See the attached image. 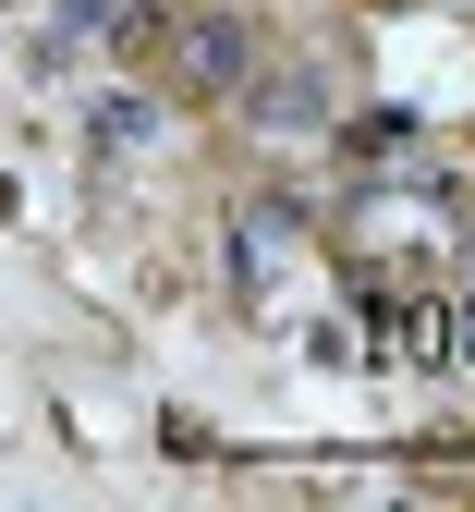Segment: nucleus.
<instances>
[{
    "mask_svg": "<svg viewBox=\"0 0 475 512\" xmlns=\"http://www.w3.org/2000/svg\"><path fill=\"white\" fill-rule=\"evenodd\" d=\"M122 13H134V0H61V25H74V37H110Z\"/></svg>",
    "mask_w": 475,
    "mask_h": 512,
    "instance_id": "nucleus-4",
    "label": "nucleus"
},
{
    "mask_svg": "<svg viewBox=\"0 0 475 512\" xmlns=\"http://www.w3.org/2000/svg\"><path fill=\"white\" fill-rule=\"evenodd\" d=\"M244 110H256V135H317L329 122V74H244Z\"/></svg>",
    "mask_w": 475,
    "mask_h": 512,
    "instance_id": "nucleus-2",
    "label": "nucleus"
},
{
    "mask_svg": "<svg viewBox=\"0 0 475 512\" xmlns=\"http://www.w3.org/2000/svg\"><path fill=\"white\" fill-rule=\"evenodd\" d=\"M171 74H183V98H232V86L256 74V37H244L232 13H195V25H183V61H171Z\"/></svg>",
    "mask_w": 475,
    "mask_h": 512,
    "instance_id": "nucleus-1",
    "label": "nucleus"
},
{
    "mask_svg": "<svg viewBox=\"0 0 475 512\" xmlns=\"http://www.w3.org/2000/svg\"><path fill=\"white\" fill-rule=\"evenodd\" d=\"M159 135V98H98V147L122 159V147H147Z\"/></svg>",
    "mask_w": 475,
    "mask_h": 512,
    "instance_id": "nucleus-3",
    "label": "nucleus"
}]
</instances>
